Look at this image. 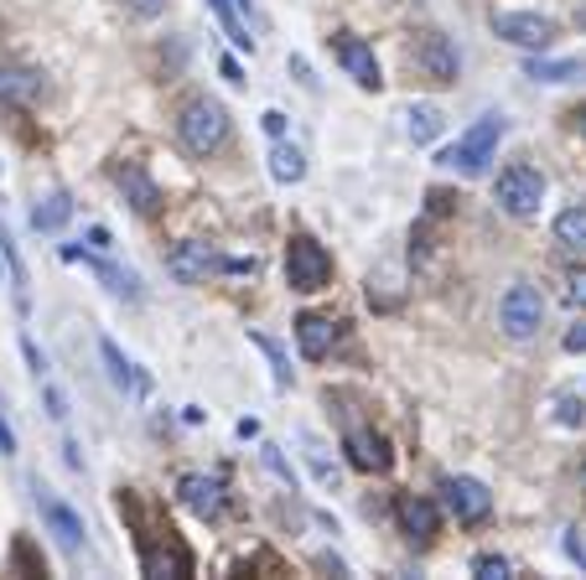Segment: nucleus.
Returning a JSON list of instances; mask_svg holds the SVG:
<instances>
[{
  "label": "nucleus",
  "mask_w": 586,
  "mask_h": 580,
  "mask_svg": "<svg viewBox=\"0 0 586 580\" xmlns=\"http://www.w3.org/2000/svg\"><path fill=\"white\" fill-rule=\"evenodd\" d=\"M228 109L219 99H207V94H192V99H182V109H177V140L188 146L192 155H219L228 146Z\"/></svg>",
  "instance_id": "obj_1"
},
{
  "label": "nucleus",
  "mask_w": 586,
  "mask_h": 580,
  "mask_svg": "<svg viewBox=\"0 0 586 580\" xmlns=\"http://www.w3.org/2000/svg\"><path fill=\"white\" fill-rule=\"evenodd\" d=\"M503 130H509L503 115H483V120L472 125L467 136H457V146H447L436 161H441L447 171H462V176H483V171L493 167V151H499Z\"/></svg>",
  "instance_id": "obj_2"
},
{
  "label": "nucleus",
  "mask_w": 586,
  "mask_h": 580,
  "mask_svg": "<svg viewBox=\"0 0 586 580\" xmlns=\"http://www.w3.org/2000/svg\"><path fill=\"white\" fill-rule=\"evenodd\" d=\"M286 286L301 296H317L332 286V255L311 234H291V244H286Z\"/></svg>",
  "instance_id": "obj_3"
},
{
  "label": "nucleus",
  "mask_w": 586,
  "mask_h": 580,
  "mask_svg": "<svg viewBox=\"0 0 586 580\" xmlns=\"http://www.w3.org/2000/svg\"><path fill=\"white\" fill-rule=\"evenodd\" d=\"M493 197H499V207L509 213V218H535L540 203H545V176H540L535 167L514 161V167L499 171V187H493Z\"/></svg>",
  "instance_id": "obj_4"
},
{
  "label": "nucleus",
  "mask_w": 586,
  "mask_h": 580,
  "mask_svg": "<svg viewBox=\"0 0 586 580\" xmlns=\"http://www.w3.org/2000/svg\"><path fill=\"white\" fill-rule=\"evenodd\" d=\"M540 322H545V296H540L535 286H509L499 301V326L509 342H530L540 332Z\"/></svg>",
  "instance_id": "obj_5"
},
{
  "label": "nucleus",
  "mask_w": 586,
  "mask_h": 580,
  "mask_svg": "<svg viewBox=\"0 0 586 580\" xmlns=\"http://www.w3.org/2000/svg\"><path fill=\"white\" fill-rule=\"evenodd\" d=\"M493 36H503V42H514L524 52H551L561 26L551 17H540V11H493Z\"/></svg>",
  "instance_id": "obj_6"
},
{
  "label": "nucleus",
  "mask_w": 586,
  "mask_h": 580,
  "mask_svg": "<svg viewBox=\"0 0 586 580\" xmlns=\"http://www.w3.org/2000/svg\"><path fill=\"white\" fill-rule=\"evenodd\" d=\"M415 68H420V78H431V84L447 88L462 78V57H457L447 32H420L415 36Z\"/></svg>",
  "instance_id": "obj_7"
},
{
  "label": "nucleus",
  "mask_w": 586,
  "mask_h": 580,
  "mask_svg": "<svg viewBox=\"0 0 586 580\" xmlns=\"http://www.w3.org/2000/svg\"><path fill=\"white\" fill-rule=\"evenodd\" d=\"M441 508L457 524H483L488 513H493V493L478 477H441Z\"/></svg>",
  "instance_id": "obj_8"
},
{
  "label": "nucleus",
  "mask_w": 586,
  "mask_h": 580,
  "mask_svg": "<svg viewBox=\"0 0 586 580\" xmlns=\"http://www.w3.org/2000/svg\"><path fill=\"white\" fill-rule=\"evenodd\" d=\"M36 508H42V524H47V534L57 539L63 549H84V513L73 508V503H63V497L52 493V487H42L36 482Z\"/></svg>",
  "instance_id": "obj_9"
},
{
  "label": "nucleus",
  "mask_w": 586,
  "mask_h": 580,
  "mask_svg": "<svg viewBox=\"0 0 586 580\" xmlns=\"http://www.w3.org/2000/svg\"><path fill=\"white\" fill-rule=\"evenodd\" d=\"M343 451L348 461L359 466V472H390L395 466V445H390V436L374 426H353L343 436Z\"/></svg>",
  "instance_id": "obj_10"
},
{
  "label": "nucleus",
  "mask_w": 586,
  "mask_h": 580,
  "mask_svg": "<svg viewBox=\"0 0 586 580\" xmlns=\"http://www.w3.org/2000/svg\"><path fill=\"white\" fill-rule=\"evenodd\" d=\"M332 52H338V63H343V73H348V78H353L359 88H384L380 57H374V47H369L363 36L338 32V36H332Z\"/></svg>",
  "instance_id": "obj_11"
},
{
  "label": "nucleus",
  "mask_w": 586,
  "mask_h": 580,
  "mask_svg": "<svg viewBox=\"0 0 586 580\" xmlns=\"http://www.w3.org/2000/svg\"><path fill=\"white\" fill-rule=\"evenodd\" d=\"M213 270H219V255H213L203 239H182L167 249V275L182 280V286H203Z\"/></svg>",
  "instance_id": "obj_12"
},
{
  "label": "nucleus",
  "mask_w": 586,
  "mask_h": 580,
  "mask_svg": "<svg viewBox=\"0 0 586 580\" xmlns=\"http://www.w3.org/2000/svg\"><path fill=\"white\" fill-rule=\"evenodd\" d=\"M115 187H120V197L130 203V213H140V218H156V213H161V187L151 182V171L136 167V161L115 167Z\"/></svg>",
  "instance_id": "obj_13"
},
{
  "label": "nucleus",
  "mask_w": 586,
  "mask_h": 580,
  "mask_svg": "<svg viewBox=\"0 0 586 580\" xmlns=\"http://www.w3.org/2000/svg\"><path fill=\"white\" fill-rule=\"evenodd\" d=\"M395 518H399V529L411 534V545H431L436 534H441V508H436L431 497L405 493L395 503Z\"/></svg>",
  "instance_id": "obj_14"
},
{
  "label": "nucleus",
  "mask_w": 586,
  "mask_h": 580,
  "mask_svg": "<svg viewBox=\"0 0 586 580\" xmlns=\"http://www.w3.org/2000/svg\"><path fill=\"white\" fill-rule=\"evenodd\" d=\"M42 73L26 68V63H0V104L6 109H32L42 99Z\"/></svg>",
  "instance_id": "obj_15"
},
{
  "label": "nucleus",
  "mask_w": 586,
  "mask_h": 580,
  "mask_svg": "<svg viewBox=\"0 0 586 580\" xmlns=\"http://www.w3.org/2000/svg\"><path fill=\"white\" fill-rule=\"evenodd\" d=\"M332 342H338V322L322 316V311H301L296 316V347H301V358L322 363L332 353Z\"/></svg>",
  "instance_id": "obj_16"
},
{
  "label": "nucleus",
  "mask_w": 586,
  "mask_h": 580,
  "mask_svg": "<svg viewBox=\"0 0 586 580\" xmlns=\"http://www.w3.org/2000/svg\"><path fill=\"white\" fill-rule=\"evenodd\" d=\"M177 493H182V503H188V508L198 513V518H224V503H228V497H224V482H219V477L188 472Z\"/></svg>",
  "instance_id": "obj_17"
},
{
  "label": "nucleus",
  "mask_w": 586,
  "mask_h": 580,
  "mask_svg": "<svg viewBox=\"0 0 586 580\" xmlns=\"http://www.w3.org/2000/svg\"><path fill=\"white\" fill-rule=\"evenodd\" d=\"M63 259H68V265H84V270H94L104 280V286L115 290V296H125V301H140V280L130 270H120V265H109V259H99V255H84V249H63Z\"/></svg>",
  "instance_id": "obj_18"
},
{
  "label": "nucleus",
  "mask_w": 586,
  "mask_h": 580,
  "mask_svg": "<svg viewBox=\"0 0 586 580\" xmlns=\"http://www.w3.org/2000/svg\"><path fill=\"white\" fill-rule=\"evenodd\" d=\"M140 570L146 576H192V555L177 539L167 545H140Z\"/></svg>",
  "instance_id": "obj_19"
},
{
  "label": "nucleus",
  "mask_w": 586,
  "mask_h": 580,
  "mask_svg": "<svg viewBox=\"0 0 586 580\" xmlns=\"http://www.w3.org/2000/svg\"><path fill=\"white\" fill-rule=\"evenodd\" d=\"M99 358H104V368H109V378H115V389H125V394H146V389H151V384H146V374H136V363L120 353V342L104 337L99 342Z\"/></svg>",
  "instance_id": "obj_20"
},
{
  "label": "nucleus",
  "mask_w": 586,
  "mask_h": 580,
  "mask_svg": "<svg viewBox=\"0 0 586 580\" xmlns=\"http://www.w3.org/2000/svg\"><path fill=\"white\" fill-rule=\"evenodd\" d=\"M68 218H73V197H68V192H47V197L32 207V228H36V234H57V228H68Z\"/></svg>",
  "instance_id": "obj_21"
},
{
  "label": "nucleus",
  "mask_w": 586,
  "mask_h": 580,
  "mask_svg": "<svg viewBox=\"0 0 586 580\" xmlns=\"http://www.w3.org/2000/svg\"><path fill=\"white\" fill-rule=\"evenodd\" d=\"M207 11L219 17V26H224V36L234 42V47L255 52V36H249V26H244V17H239V6H234V0H207Z\"/></svg>",
  "instance_id": "obj_22"
},
{
  "label": "nucleus",
  "mask_w": 586,
  "mask_h": 580,
  "mask_svg": "<svg viewBox=\"0 0 586 580\" xmlns=\"http://www.w3.org/2000/svg\"><path fill=\"white\" fill-rule=\"evenodd\" d=\"M555 244L571 249V255H586V203L566 207V213L555 218Z\"/></svg>",
  "instance_id": "obj_23"
},
{
  "label": "nucleus",
  "mask_w": 586,
  "mask_h": 580,
  "mask_svg": "<svg viewBox=\"0 0 586 580\" xmlns=\"http://www.w3.org/2000/svg\"><path fill=\"white\" fill-rule=\"evenodd\" d=\"M524 78H535V84H571V78H582V63H571V57H530L524 63Z\"/></svg>",
  "instance_id": "obj_24"
},
{
  "label": "nucleus",
  "mask_w": 586,
  "mask_h": 580,
  "mask_svg": "<svg viewBox=\"0 0 586 580\" xmlns=\"http://www.w3.org/2000/svg\"><path fill=\"white\" fill-rule=\"evenodd\" d=\"M270 176H276L280 187L301 182V176H307V155L296 151V146H286V140H276V151H270Z\"/></svg>",
  "instance_id": "obj_25"
},
{
  "label": "nucleus",
  "mask_w": 586,
  "mask_h": 580,
  "mask_svg": "<svg viewBox=\"0 0 586 580\" xmlns=\"http://www.w3.org/2000/svg\"><path fill=\"white\" fill-rule=\"evenodd\" d=\"M405 120H411V140L415 146H431L436 136H441V109H436V104H411V115H405Z\"/></svg>",
  "instance_id": "obj_26"
},
{
  "label": "nucleus",
  "mask_w": 586,
  "mask_h": 580,
  "mask_svg": "<svg viewBox=\"0 0 586 580\" xmlns=\"http://www.w3.org/2000/svg\"><path fill=\"white\" fill-rule=\"evenodd\" d=\"M11 570H17V576H47V560L32 549V539H17V545H11Z\"/></svg>",
  "instance_id": "obj_27"
},
{
  "label": "nucleus",
  "mask_w": 586,
  "mask_h": 580,
  "mask_svg": "<svg viewBox=\"0 0 586 580\" xmlns=\"http://www.w3.org/2000/svg\"><path fill=\"white\" fill-rule=\"evenodd\" d=\"M472 576L478 580H509L514 576V565L503 560L499 549H483V555H472Z\"/></svg>",
  "instance_id": "obj_28"
},
{
  "label": "nucleus",
  "mask_w": 586,
  "mask_h": 580,
  "mask_svg": "<svg viewBox=\"0 0 586 580\" xmlns=\"http://www.w3.org/2000/svg\"><path fill=\"white\" fill-rule=\"evenodd\" d=\"M249 342H255L259 353L270 358V368H276V384L286 389V384H291V363H286V353H280V342H270L265 332H249Z\"/></svg>",
  "instance_id": "obj_29"
},
{
  "label": "nucleus",
  "mask_w": 586,
  "mask_h": 580,
  "mask_svg": "<svg viewBox=\"0 0 586 580\" xmlns=\"http://www.w3.org/2000/svg\"><path fill=\"white\" fill-rule=\"evenodd\" d=\"M555 420H561V426H582V420H586V399H576V394H566V399L555 405Z\"/></svg>",
  "instance_id": "obj_30"
},
{
  "label": "nucleus",
  "mask_w": 586,
  "mask_h": 580,
  "mask_svg": "<svg viewBox=\"0 0 586 580\" xmlns=\"http://www.w3.org/2000/svg\"><path fill=\"white\" fill-rule=\"evenodd\" d=\"M125 11H130V17H140V21H151V17H161V11H167V0H125Z\"/></svg>",
  "instance_id": "obj_31"
},
{
  "label": "nucleus",
  "mask_w": 586,
  "mask_h": 580,
  "mask_svg": "<svg viewBox=\"0 0 586 580\" xmlns=\"http://www.w3.org/2000/svg\"><path fill=\"white\" fill-rule=\"evenodd\" d=\"M566 301H571V307H586V270L566 275Z\"/></svg>",
  "instance_id": "obj_32"
},
{
  "label": "nucleus",
  "mask_w": 586,
  "mask_h": 580,
  "mask_svg": "<svg viewBox=\"0 0 586 580\" xmlns=\"http://www.w3.org/2000/svg\"><path fill=\"white\" fill-rule=\"evenodd\" d=\"M259 125H265V136H286V115H280V109H265V115H259Z\"/></svg>",
  "instance_id": "obj_33"
},
{
  "label": "nucleus",
  "mask_w": 586,
  "mask_h": 580,
  "mask_svg": "<svg viewBox=\"0 0 586 580\" xmlns=\"http://www.w3.org/2000/svg\"><path fill=\"white\" fill-rule=\"evenodd\" d=\"M426 213H431V218H447L451 197H447V192H426Z\"/></svg>",
  "instance_id": "obj_34"
},
{
  "label": "nucleus",
  "mask_w": 586,
  "mask_h": 580,
  "mask_svg": "<svg viewBox=\"0 0 586 580\" xmlns=\"http://www.w3.org/2000/svg\"><path fill=\"white\" fill-rule=\"evenodd\" d=\"M47 415L52 420H68V399H63V389H52V384H47Z\"/></svg>",
  "instance_id": "obj_35"
},
{
  "label": "nucleus",
  "mask_w": 586,
  "mask_h": 580,
  "mask_svg": "<svg viewBox=\"0 0 586 580\" xmlns=\"http://www.w3.org/2000/svg\"><path fill=\"white\" fill-rule=\"evenodd\" d=\"M21 353H26V363H32V374H36V378L47 374V363H42V353H36V342H32V337H21Z\"/></svg>",
  "instance_id": "obj_36"
},
{
  "label": "nucleus",
  "mask_w": 586,
  "mask_h": 580,
  "mask_svg": "<svg viewBox=\"0 0 586 580\" xmlns=\"http://www.w3.org/2000/svg\"><path fill=\"white\" fill-rule=\"evenodd\" d=\"M566 353H586V322L566 332Z\"/></svg>",
  "instance_id": "obj_37"
},
{
  "label": "nucleus",
  "mask_w": 586,
  "mask_h": 580,
  "mask_svg": "<svg viewBox=\"0 0 586 580\" xmlns=\"http://www.w3.org/2000/svg\"><path fill=\"white\" fill-rule=\"evenodd\" d=\"M566 555L576 565H586V549H582V539H576V529H566Z\"/></svg>",
  "instance_id": "obj_38"
},
{
  "label": "nucleus",
  "mask_w": 586,
  "mask_h": 580,
  "mask_svg": "<svg viewBox=\"0 0 586 580\" xmlns=\"http://www.w3.org/2000/svg\"><path fill=\"white\" fill-rule=\"evenodd\" d=\"M317 570H332V576H348V565L338 555H317Z\"/></svg>",
  "instance_id": "obj_39"
},
{
  "label": "nucleus",
  "mask_w": 586,
  "mask_h": 580,
  "mask_svg": "<svg viewBox=\"0 0 586 580\" xmlns=\"http://www.w3.org/2000/svg\"><path fill=\"white\" fill-rule=\"evenodd\" d=\"M0 457H17V436H11L6 420H0Z\"/></svg>",
  "instance_id": "obj_40"
},
{
  "label": "nucleus",
  "mask_w": 586,
  "mask_h": 580,
  "mask_svg": "<svg viewBox=\"0 0 586 580\" xmlns=\"http://www.w3.org/2000/svg\"><path fill=\"white\" fill-rule=\"evenodd\" d=\"M219 73H224L228 84H244V68H239V63H234V57H224V63H219Z\"/></svg>",
  "instance_id": "obj_41"
},
{
  "label": "nucleus",
  "mask_w": 586,
  "mask_h": 580,
  "mask_svg": "<svg viewBox=\"0 0 586 580\" xmlns=\"http://www.w3.org/2000/svg\"><path fill=\"white\" fill-rule=\"evenodd\" d=\"M88 244H94V249H109L115 239H109V228H88Z\"/></svg>",
  "instance_id": "obj_42"
},
{
  "label": "nucleus",
  "mask_w": 586,
  "mask_h": 580,
  "mask_svg": "<svg viewBox=\"0 0 586 580\" xmlns=\"http://www.w3.org/2000/svg\"><path fill=\"white\" fill-rule=\"evenodd\" d=\"M576 125H582V136H586V104H582V109H576Z\"/></svg>",
  "instance_id": "obj_43"
},
{
  "label": "nucleus",
  "mask_w": 586,
  "mask_h": 580,
  "mask_svg": "<svg viewBox=\"0 0 586 580\" xmlns=\"http://www.w3.org/2000/svg\"><path fill=\"white\" fill-rule=\"evenodd\" d=\"M582 487H586V461H582Z\"/></svg>",
  "instance_id": "obj_44"
}]
</instances>
